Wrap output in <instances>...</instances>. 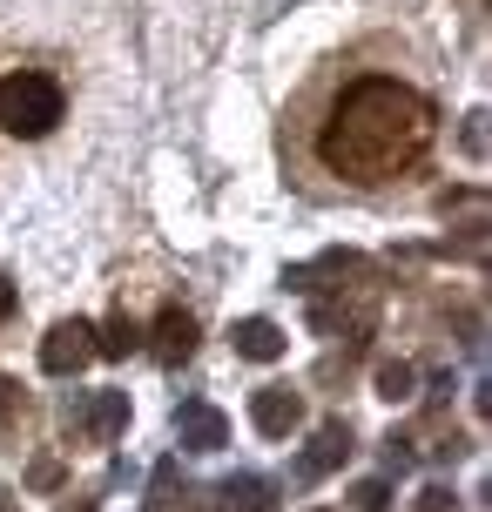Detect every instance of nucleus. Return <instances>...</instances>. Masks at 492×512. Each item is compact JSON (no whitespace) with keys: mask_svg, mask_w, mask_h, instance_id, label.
<instances>
[{"mask_svg":"<svg viewBox=\"0 0 492 512\" xmlns=\"http://www.w3.org/2000/svg\"><path fill=\"white\" fill-rule=\"evenodd\" d=\"M176 438H182V452H223L230 445V418L216 405H203V398H189V405H176Z\"/></svg>","mask_w":492,"mask_h":512,"instance_id":"6","label":"nucleus"},{"mask_svg":"<svg viewBox=\"0 0 492 512\" xmlns=\"http://www.w3.org/2000/svg\"><path fill=\"white\" fill-rule=\"evenodd\" d=\"M189 351H196V317H189L182 304H169L156 317V331H149V358L156 364H182Z\"/></svg>","mask_w":492,"mask_h":512,"instance_id":"9","label":"nucleus"},{"mask_svg":"<svg viewBox=\"0 0 492 512\" xmlns=\"http://www.w3.org/2000/svg\"><path fill=\"white\" fill-rule=\"evenodd\" d=\"M21 411H27V398H21V384L14 378H0V438L21 425Z\"/></svg>","mask_w":492,"mask_h":512,"instance_id":"14","label":"nucleus"},{"mask_svg":"<svg viewBox=\"0 0 492 512\" xmlns=\"http://www.w3.org/2000/svg\"><path fill=\"white\" fill-rule=\"evenodd\" d=\"M418 512H459V492H445V486H425V492H418Z\"/></svg>","mask_w":492,"mask_h":512,"instance_id":"16","label":"nucleus"},{"mask_svg":"<svg viewBox=\"0 0 492 512\" xmlns=\"http://www.w3.org/2000/svg\"><path fill=\"white\" fill-rule=\"evenodd\" d=\"M129 351H142V324H135L129 310H115L95 331V358H129Z\"/></svg>","mask_w":492,"mask_h":512,"instance_id":"11","label":"nucleus"},{"mask_svg":"<svg viewBox=\"0 0 492 512\" xmlns=\"http://www.w3.org/2000/svg\"><path fill=\"white\" fill-rule=\"evenodd\" d=\"M230 351L236 358H250V364H277L290 351V337L270 324V317H236L230 324Z\"/></svg>","mask_w":492,"mask_h":512,"instance_id":"8","label":"nucleus"},{"mask_svg":"<svg viewBox=\"0 0 492 512\" xmlns=\"http://www.w3.org/2000/svg\"><path fill=\"white\" fill-rule=\"evenodd\" d=\"M27 486H61V459H34L27 465Z\"/></svg>","mask_w":492,"mask_h":512,"instance_id":"18","label":"nucleus"},{"mask_svg":"<svg viewBox=\"0 0 492 512\" xmlns=\"http://www.w3.org/2000/svg\"><path fill=\"white\" fill-rule=\"evenodd\" d=\"M216 512H277V486L257 479V472H236L216 486Z\"/></svg>","mask_w":492,"mask_h":512,"instance_id":"10","label":"nucleus"},{"mask_svg":"<svg viewBox=\"0 0 492 512\" xmlns=\"http://www.w3.org/2000/svg\"><path fill=\"white\" fill-rule=\"evenodd\" d=\"M68 425L81 438H95V445H115L129 432V391H81V398H68Z\"/></svg>","mask_w":492,"mask_h":512,"instance_id":"3","label":"nucleus"},{"mask_svg":"<svg viewBox=\"0 0 492 512\" xmlns=\"http://www.w3.org/2000/svg\"><path fill=\"white\" fill-rule=\"evenodd\" d=\"M250 425H257L263 438H290L304 425V398H297L290 384H263L257 398H250Z\"/></svg>","mask_w":492,"mask_h":512,"instance_id":"7","label":"nucleus"},{"mask_svg":"<svg viewBox=\"0 0 492 512\" xmlns=\"http://www.w3.org/2000/svg\"><path fill=\"white\" fill-rule=\"evenodd\" d=\"M95 364V324L88 317H61L48 337H41V371L48 378H75Z\"/></svg>","mask_w":492,"mask_h":512,"instance_id":"4","label":"nucleus"},{"mask_svg":"<svg viewBox=\"0 0 492 512\" xmlns=\"http://www.w3.org/2000/svg\"><path fill=\"white\" fill-rule=\"evenodd\" d=\"M317 512H324V506H317Z\"/></svg>","mask_w":492,"mask_h":512,"instance_id":"21","label":"nucleus"},{"mask_svg":"<svg viewBox=\"0 0 492 512\" xmlns=\"http://www.w3.org/2000/svg\"><path fill=\"white\" fill-rule=\"evenodd\" d=\"M479 122H486V115H466V128H459V149H466L472 162L486 155V128H479Z\"/></svg>","mask_w":492,"mask_h":512,"instance_id":"15","label":"nucleus"},{"mask_svg":"<svg viewBox=\"0 0 492 512\" xmlns=\"http://www.w3.org/2000/svg\"><path fill=\"white\" fill-rule=\"evenodd\" d=\"M344 459H351V418H324V425L311 432V445L297 452V479L317 486V479H331Z\"/></svg>","mask_w":492,"mask_h":512,"instance_id":"5","label":"nucleus"},{"mask_svg":"<svg viewBox=\"0 0 492 512\" xmlns=\"http://www.w3.org/2000/svg\"><path fill=\"white\" fill-rule=\"evenodd\" d=\"M385 465H391V472H405V465H412V438H405V432L385 438Z\"/></svg>","mask_w":492,"mask_h":512,"instance_id":"17","label":"nucleus"},{"mask_svg":"<svg viewBox=\"0 0 492 512\" xmlns=\"http://www.w3.org/2000/svg\"><path fill=\"white\" fill-rule=\"evenodd\" d=\"M68 115V95H61V81L41 75V68H14V75L0 81V135H14V142H41L54 135Z\"/></svg>","mask_w":492,"mask_h":512,"instance_id":"2","label":"nucleus"},{"mask_svg":"<svg viewBox=\"0 0 492 512\" xmlns=\"http://www.w3.org/2000/svg\"><path fill=\"white\" fill-rule=\"evenodd\" d=\"M0 512H14V506H0Z\"/></svg>","mask_w":492,"mask_h":512,"instance_id":"20","label":"nucleus"},{"mask_svg":"<svg viewBox=\"0 0 492 512\" xmlns=\"http://www.w3.org/2000/svg\"><path fill=\"white\" fill-rule=\"evenodd\" d=\"M14 310H21V290H14V283H7V270H0V324H7Z\"/></svg>","mask_w":492,"mask_h":512,"instance_id":"19","label":"nucleus"},{"mask_svg":"<svg viewBox=\"0 0 492 512\" xmlns=\"http://www.w3.org/2000/svg\"><path fill=\"white\" fill-rule=\"evenodd\" d=\"M412 391H418V371H412L405 358H385V364H378V398H391V405H405Z\"/></svg>","mask_w":492,"mask_h":512,"instance_id":"12","label":"nucleus"},{"mask_svg":"<svg viewBox=\"0 0 492 512\" xmlns=\"http://www.w3.org/2000/svg\"><path fill=\"white\" fill-rule=\"evenodd\" d=\"M385 506H391L385 479H358V486H351V512H385Z\"/></svg>","mask_w":492,"mask_h":512,"instance_id":"13","label":"nucleus"},{"mask_svg":"<svg viewBox=\"0 0 492 512\" xmlns=\"http://www.w3.org/2000/svg\"><path fill=\"white\" fill-rule=\"evenodd\" d=\"M439 142V108L398 75H358L317 122V162L344 182H391Z\"/></svg>","mask_w":492,"mask_h":512,"instance_id":"1","label":"nucleus"}]
</instances>
